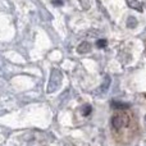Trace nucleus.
<instances>
[{"label": "nucleus", "instance_id": "f257e3e1", "mask_svg": "<svg viewBox=\"0 0 146 146\" xmlns=\"http://www.w3.org/2000/svg\"><path fill=\"white\" fill-rule=\"evenodd\" d=\"M98 45H99V48H104V45H105V41H104V40L98 41Z\"/></svg>", "mask_w": 146, "mask_h": 146}]
</instances>
